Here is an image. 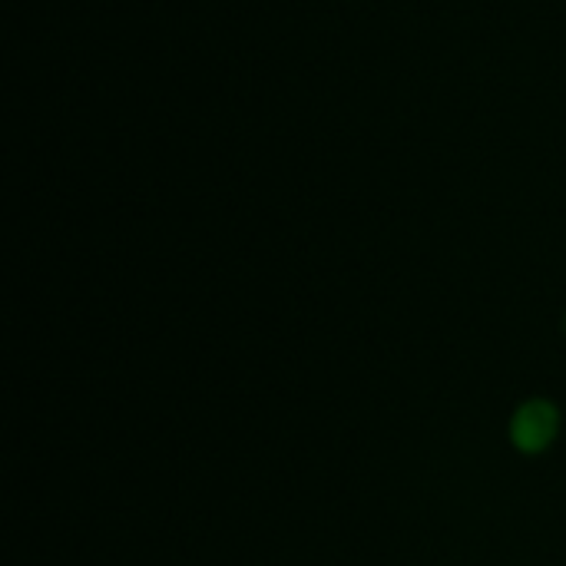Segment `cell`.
I'll return each mask as SVG.
<instances>
[{"label": "cell", "instance_id": "2", "mask_svg": "<svg viewBox=\"0 0 566 566\" xmlns=\"http://www.w3.org/2000/svg\"><path fill=\"white\" fill-rule=\"evenodd\" d=\"M564 335H566V315H564Z\"/></svg>", "mask_w": 566, "mask_h": 566}, {"label": "cell", "instance_id": "1", "mask_svg": "<svg viewBox=\"0 0 566 566\" xmlns=\"http://www.w3.org/2000/svg\"><path fill=\"white\" fill-rule=\"evenodd\" d=\"M560 434V408L547 398H531L524 401L514 418H511V444L534 458V454H544Z\"/></svg>", "mask_w": 566, "mask_h": 566}]
</instances>
